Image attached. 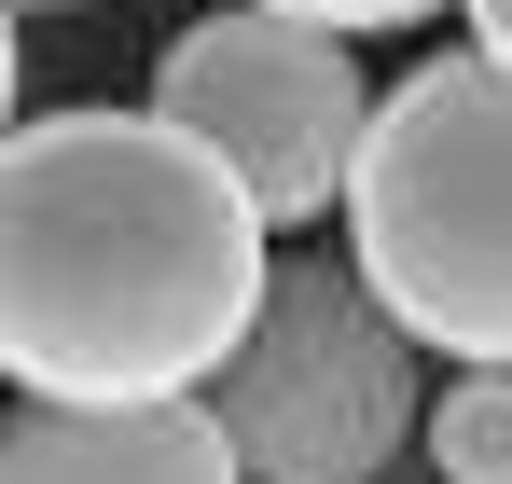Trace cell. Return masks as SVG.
Listing matches in <instances>:
<instances>
[{
	"instance_id": "6da1fadb",
	"label": "cell",
	"mask_w": 512,
	"mask_h": 484,
	"mask_svg": "<svg viewBox=\"0 0 512 484\" xmlns=\"http://www.w3.org/2000/svg\"><path fill=\"white\" fill-rule=\"evenodd\" d=\"M263 291V208L167 111L84 97L0 139V374L28 402H208Z\"/></svg>"
},
{
	"instance_id": "7a4b0ae2",
	"label": "cell",
	"mask_w": 512,
	"mask_h": 484,
	"mask_svg": "<svg viewBox=\"0 0 512 484\" xmlns=\"http://www.w3.org/2000/svg\"><path fill=\"white\" fill-rule=\"evenodd\" d=\"M346 263L429 360L512 374V70L416 56L346 166Z\"/></svg>"
},
{
	"instance_id": "3957f363",
	"label": "cell",
	"mask_w": 512,
	"mask_h": 484,
	"mask_svg": "<svg viewBox=\"0 0 512 484\" xmlns=\"http://www.w3.org/2000/svg\"><path fill=\"white\" fill-rule=\"evenodd\" d=\"M416 332L360 291V263H277L250 346L208 374V415L250 484H374L429 429Z\"/></svg>"
},
{
	"instance_id": "277c9868",
	"label": "cell",
	"mask_w": 512,
	"mask_h": 484,
	"mask_svg": "<svg viewBox=\"0 0 512 484\" xmlns=\"http://www.w3.org/2000/svg\"><path fill=\"white\" fill-rule=\"evenodd\" d=\"M153 111H167L194 153L222 166L236 194L277 222H319L346 208V166H360V125H374V83L346 70L333 28H291V14H208L153 56Z\"/></svg>"
},
{
	"instance_id": "5b68a950",
	"label": "cell",
	"mask_w": 512,
	"mask_h": 484,
	"mask_svg": "<svg viewBox=\"0 0 512 484\" xmlns=\"http://www.w3.org/2000/svg\"><path fill=\"white\" fill-rule=\"evenodd\" d=\"M0 484H250L208 402H14Z\"/></svg>"
},
{
	"instance_id": "8992f818",
	"label": "cell",
	"mask_w": 512,
	"mask_h": 484,
	"mask_svg": "<svg viewBox=\"0 0 512 484\" xmlns=\"http://www.w3.org/2000/svg\"><path fill=\"white\" fill-rule=\"evenodd\" d=\"M429 484H512V374H457L429 388Z\"/></svg>"
},
{
	"instance_id": "52a82bcc",
	"label": "cell",
	"mask_w": 512,
	"mask_h": 484,
	"mask_svg": "<svg viewBox=\"0 0 512 484\" xmlns=\"http://www.w3.org/2000/svg\"><path fill=\"white\" fill-rule=\"evenodd\" d=\"M250 14H291V28H333L346 42V28H416L429 0H250Z\"/></svg>"
},
{
	"instance_id": "ba28073f",
	"label": "cell",
	"mask_w": 512,
	"mask_h": 484,
	"mask_svg": "<svg viewBox=\"0 0 512 484\" xmlns=\"http://www.w3.org/2000/svg\"><path fill=\"white\" fill-rule=\"evenodd\" d=\"M471 56H499V70H512V0H471Z\"/></svg>"
},
{
	"instance_id": "9c48e42d",
	"label": "cell",
	"mask_w": 512,
	"mask_h": 484,
	"mask_svg": "<svg viewBox=\"0 0 512 484\" xmlns=\"http://www.w3.org/2000/svg\"><path fill=\"white\" fill-rule=\"evenodd\" d=\"M0 139H14V0H0Z\"/></svg>"
},
{
	"instance_id": "30bf717a",
	"label": "cell",
	"mask_w": 512,
	"mask_h": 484,
	"mask_svg": "<svg viewBox=\"0 0 512 484\" xmlns=\"http://www.w3.org/2000/svg\"><path fill=\"white\" fill-rule=\"evenodd\" d=\"M14 14H84V0H14Z\"/></svg>"
}]
</instances>
